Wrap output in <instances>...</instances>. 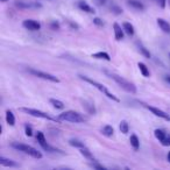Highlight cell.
Masks as SVG:
<instances>
[{"mask_svg":"<svg viewBox=\"0 0 170 170\" xmlns=\"http://www.w3.org/2000/svg\"><path fill=\"white\" fill-rule=\"evenodd\" d=\"M105 74L109 76L110 78H112L114 82L122 89V90H125L126 92H128V93H132V95H135L136 93V86H135V84L132 83V82H129V80H127L126 78H124V77H121V76L116 75V74H114V72H109V71H105Z\"/></svg>","mask_w":170,"mask_h":170,"instance_id":"6da1fadb","label":"cell"},{"mask_svg":"<svg viewBox=\"0 0 170 170\" xmlns=\"http://www.w3.org/2000/svg\"><path fill=\"white\" fill-rule=\"evenodd\" d=\"M78 77L82 79V80H84V82H86V83H89V84H91L92 86H95L97 90H99L101 93H104V95H106L107 98H110V99H112L114 101H116V103H119L120 100H119V98L118 97H115L113 93H111L109 90H107V88L105 86V85H103V84H100V83H98L97 80H93L92 78H90V77H88V76H84V75H78Z\"/></svg>","mask_w":170,"mask_h":170,"instance_id":"7a4b0ae2","label":"cell"},{"mask_svg":"<svg viewBox=\"0 0 170 170\" xmlns=\"http://www.w3.org/2000/svg\"><path fill=\"white\" fill-rule=\"evenodd\" d=\"M11 147L14 148V149H17V150L21 151V153H23V154H27V155H29V156H32L34 158H38V160L42 158V156H43L42 153L38 151V149H35L34 147L25 145V143H21V142H12Z\"/></svg>","mask_w":170,"mask_h":170,"instance_id":"3957f363","label":"cell"},{"mask_svg":"<svg viewBox=\"0 0 170 170\" xmlns=\"http://www.w3.org/2000/svg\"><path fill=\"white\" fill-rule=\"evenodd\" d=\"M57 118L61 121H68V122H74V124H80V122L86 121V118L83 114L76 111H65L63 113L58 114Z\"/></svg>","mask_w":170,"mask_h":170,"instance_id":"277c9868","label":"cell"},{"mask_svg":"<svg viewBox=\"0 0 170 170\" xmlns=\"http://www.w3.org/2000/svg\"><path fill=\"white\" fill-rule=\"evenodd\" d=\"M21 112L28 114V115H32V116H35V118H41V119H47V120H50V121H54V122H59L61 120L58 118H53L50 116L49 114H47L46 112H42L40 110L36 109H30V107H20L19 109Z\"/></svg>","mask_w":170,"mask_h":170,"instance_id":"5b68a950","label":"cell"},{"mask_svg":"<svg viewBox=\"0 0 170 170\" xmlns=\"http://www.w3.org/2000/svg\"><path fill=\"white\" fill-rule=\"evenodd\" d=\"M27 71L30 74V75L35 76L38 78L41 79H44V80H49V82H53V83H59V79L57 78L56 76L51 75V74H48V72H44V71H41L38 69H34V68H28Z\"/></svg>","mask_w":170,"mask_h":170,"instance_id":"8992f818","label":"cell"},{"mask_svg":"<svg viewBox=\"0 0 170 170\" xmlns=\"http://www.w3.org/2000/svg\"><path fill=\"white\" fill-rule=\"evenodd\" d=\"M36 141L38 142V145L42 147V149H43V150L48 151V153H59V154H64L61 149H57V148H55V147H51V146L47 142L46 136H44V134H43L42 132L36 133Z\"/></svg>","mask_w":170,"mask_h":170,"instance_id":"52a82bcc","label":"cell"},{"mask_svg":"<svg viewBox=\"0 0 170 170\" xmlns=\"http://www.w3.org/2000/svg\"><path fill=\"white\" fill-rule=\"evenodd\" d=\"M14 4L20 9H36V8L42 7L40 2H33V1H27V0H15Z\"/></svg>","mask_w":170,"mask_h":170,"instance_id":"ba28073f","label":"cell"},{"mask_svg":"<svg viewBox=\"0 0 170 170\" xmlns=\"http://www.w3.org/2000/svg\"><path fill=\"white\" fill-rule=\"evenodd\" d=\"M142 106L146 107L147 110H149L154 115H156V116H158V118H161V119H163V120L170 121V115L168 113H166L164 111H162V110H160V109H157V107H154V106H149V105H147V104H143Z\"/></svg>","mask_w":170,"mask_h":170,"instance_id":"9c48e42d","label":"cell"},{"mask_svg":"<svg viewBox=\"0 0 170 170\" xmlns=\"http://www.w3.org/2000/svg\"><path fill=\"white\" fill-rule=\"evenodd\" d=\"M22 27L26 28L27 30H30V32H36L41 29V23L36 21V20L33 19H27L22 22Z\"/></svg>","mask_w":170,"mask_h":170,"instance_id":"30bf717a","label":"cell"},{"mask_svg":"<svg viewBox=\"0 0 170 170\" xmlns=\"http://www.w3.org/2000/svg\"><path fill=\"white\" fill-rule=\"evenodd\" d=\"M154 135L155 137L162 143V146H167V140H168V134L162 131V129H155L154 131Z\"/></svg>","mask_w":170,"mask_h":170,"instance_id":"8fae6325","label":"cell"},{"mask_svg":"<svg viewBox=\"0 0 170 170\" xmlns=\"http://www.w3.org/2000/svg\"><path fill=\"white\" fill-rule=\"evenodd\" d=\"M113 29H114V38L116 41H121L122 38H124V33H125V30H124V28L119 25V23H114L113 25Z\"/></svg>","mask_w":170,"mask_h":170,"instance_id":"7c38bea8","label":"cell"},{"mask_svg":"<svg viewBox=\"0 0 170 170\" xmlns=\"http://www.w3.org/2000/svg\"><path fill=\"white\" fill-rule=\"evenodd\" d=\"M0 164H1L2 167H9V168H18V167H19V164H18L15 161H13V160H11V158H6V157H4V156L0 157Z\"/></svg>","mask_w":170,"mask_h":170,"instance_id":"4fadbf2b","label":"cell"},{"mask_svg":"<svg viewBox=\"0 0 170 170\" xmlns=\"http://www.w3.org/2000/svg\"><path fill=\"white\" fill-rule=\"evenodd\" d=\"M78 8L80 9V11H83V12H85V13H89V14H95V8H92L88 2H85V1H79L78 2Z\"/></svg>","mask_w":170,"mask_h":170,"instance_id":"5bb4252c","label":"cell"},{"mask_svg":"<svg viewBox=\"0 0 170 170\" xmlns=\"http://www.w3.org/2000/svg\"><path fill=\"white\" fill-rule=\"evenodd\" d=\"M127 5L136 11H145V5L139 0H127Z\"/></svg>","mask_w":170,"mask_h":170,"instance_id":"9a60e30c","label":"cell"},{"mask_svg":"<svg viewBox=\"0 0 170 170\" xmlns=\"http://www.w3.org/2000/svg\"><path fill=\"white\" fill-rule=\"evenodd\" d=\"M156 22H157L158 27L161 28V30H163L167 34H170V23L168 21H166V20L162 19V18H158V19L156 20Z\"/></svg>","mask_w":170,"mask_h":170,"instance_id":"2e32d148","label":"cell"},{"mask_svg":"<svg viewBox=\"0 0 170 170\" xmlns=\"http://www.w3.org/2000/svg\"><path fill=\"white\" fill-rule=\"evenodd\" d=\"M136 47H137V50L140 51V54L143 55L146 58H150L151 57V54H150V51H149V49H147L141 42L137 41V42H136Z\"/></svg>","mask_w":170,"mask_h":170,"instance_id":"e0dca14e","label":"cell"},{"mask_svg":"<svg viewBox=\"0 0 170 170\" xmlns=\"http://www.w3.org/2000/svg\"><path fill=\"white\" fill-rule=\"evenodd\" d=\"M82 104H83V107L85 109V111L89 114H95V105L88 100H82Z\"/></svg>","mask_w":170,"mask_h":170,"instance_id":"ac0fdd59","label":"cell"},{"mask_svg":"<svg viewBox=\"0 0 170 170\" xmlns=\"http://www.w3.org/2000/svg\"><path fill=\"white\" fill-rule=\"evenodd\" d=\"M122 28H124L125 33H126L127 35H129V36H133L134 33H135L134 26H133L131 22H124V23H122Z\"/></svg>","mask_w":170,"mask_h":170,"instance_id":"d6986e66","label":"cell"},{"mask_svg":"<svg viewBox=\"0 0 170 170\" xmlns=\"http://www.w3.org/2000/svg\"><path fill=\"white\" fill-rule=\"evenodd\" d=\"M129 142H131V146L133 147L134 150H139V148H140V140H139V137H137L135 134H132V135H131Z\"/></svg>","mask_w":170,"mask_h":170,"instance_id":"ffe728a7","label":"cell"},{"mask_svg":"<svg viewBox=\"0 0 170 170\" xmlns=\"http://www.w3.org/2000/svg\"><path fill=\"white\" fill-rule=\"evenodd\" d=\"M137 67H139V70H140V72L142 74L143 77H149V76H150V71H149V69L147 68V65H146L145 63L139 62V63H137Z\"/></svg>","mask_w":170,"mask_h":170,"instance_id":"44dd1931","label":"cell"},{"mask_svg":"<svg viewBox=\"0 0 170 170\" xmlns=\"http://www.w3.org/2000/svg\"><path fill=\"white\" fill-rule=\"evenodd\" d=\"M6 122L9 126H14L15 125V116H14V113L11 110L6 111Z\"/></svg>","mask_w":170,"mask_h":170,"instance_id":"7402d4cb","label":"cell"},{"mask_svg":"<svg viewBox=\"0 0 170 170\" xmlns=\"http://www.w3.org/2000/svg\"><path fill=\"white\" fill-rule=\"evenodd\" d=\"M92 57H93V58H98V59H105V61H107V62L111 61V57H110V55H109L106 51H98V53H95V54H92Z\"/></svg>","mask_w":170,"mask_h":170,"instance_id":"603a6c76","label":"cell"},{"mask_svg":"<svg viewBox=\"0 0 170 170\" xmlns=\"http://www.w3.org/2000/svg\"><path fill=\"white\" fill-rule=\"evenodd\" d=\"M79 153H80L85 158H88V160H90V161H93V160H95V157H93L92 153L90 151L89 148H86V146H85V147H83V148H80V149H79Z\"/></svg>","mask_w":170,"mask_h":170,"instance_id":"cb8c5ba5","label":"cell"},{"mask_svg":"<svg viewBox=\"0 0 170 170\" xmlns=\"http://www.w3.org/2000/svg\"><path fill=\"white\" fill-rule=\"evenodd\" d=\"M113 133H114V128L111 125H105V126L101 128V134L105 135V136H107V137L112 136Z\"/></svg>","mask_w":170,"mask_h":170,"instance_id":"d4e9b609","label":"cell"},{"mask_svg":"<svg viewBox=\"0 0 170 170\" xmlns=\"http://www.w3.org/2000/svg\"><path fill=\"white\" fill-rule=\"evenodd\" d=\"M69 145H70L71 147L78 148V149H80V148L85 147L84 142H82V141H80V140H78V139H70V140H69Z\"/></svg>","mask_w":170,"mask_h":170,"instance_id":"484cf974","label":"cell"},{"mask_svg":"<svg viewBox=\"0 0 170 170\" xmlns=\"http://www.w3.org/2000/svg\"><path fill=\"white\" fill-rule=\"evenodd\" d=\"M49 101H50V104H51L55 109H57V110H63V109H64V104H63V101H61V100H58V99H54V98H51Z\"/></svg>","mask_w":170,"mask_h":170,"instance_id":"4316f807","label":"cell"},{"mask_svg":"<svg viewBox=\"0 0 170 170\" xmlns=\"http://www.w3.org/2000/svg\"><path fill=\"white\" fill-rule=\"evenodd\" d=\"M119 128H120L121 133H124V134H127V133L129 132V125H128V122H127L126 120H122V121L120 122Z\"/></svg>","mask_w":170,"mask_h":170,"instance_id":"83f0119b","label":"cell"},{"mask_svg":"<svg viewBox=\"0 0 170 170\" xmlns=\"http://www.w3.org/2000/svg\"><path fill=\"white\" fill-rule=\"evenodd\" d=\"M110 9L112 11V13H114L115 15H120V14H122V8H121L120 6H118L116 4H112V5L110 6Z\"/></svg>","mask_w":170,"mask_h":170,"instance_id":"f1b7e54d","label":"cell"},{"mask_svg":"<svg viewBox=\"0 0 170 170\" xmlns=\"http://www.w3.org/2000/svg\"><path fill=\"white\" fill-rule=\"evenodd\" d=\"M25 134H26L27 136H32V135H33V128H32V126L28 125V124L25 125Z\"/></svg>","mask_w":170,"mask_h":170,"instance_id":"f546056e","label":"cell"},{"mask_svg":"<svg viewBox=\"0 0 170 170\" xmlns=\"http://www.w3.org/2000/svg\"><path fill=\"white\" fill-rule=\"evenodd\" d=\"M90 166H91L92 168H95V169H100V170H105V169H106V168H105L104 166L99 164V163H98V162H97L95 160H93V161H92V163H91Z\"/></svg>","mask_w":170,"mask_h":170,"instance_id":"4dcf8cb0","label":"cell"},{"mask_svg":"<svg viewBox=\"0 0 170 170\" xmlns=\"http://www.w3.org/2000/svg\"><path fill=\"white\" fill-rule=\"evenodd\" d=\"M93 23H95V26H98V27H104V26H105V22L100 19V18H95V19H93Z\"/></svg>","mask_w":170,"mask_h":170,"instance_id":"1f68e13d","label":"cell"},{"mask_svg":"<svg viewBox=\"0 0 170 170\" xmlns=\"http://www.w3.org/2000/svg\"><path fill=\"white\" fill-rule=\"evenodd\" d=\"M153 1H155L161 8H166V6H167V2H168V0H153Z\"/></svg>","mask_w":170,"mask_h":170,"instance_id":"d6a6232c","label":"cell"},{"mask_svg":"<svg viewBox=\"0 0 170 170\" xmlns=\"http://www.w3.org/2000/svg\"><path fill=\"white\" fill-rule=\"evenodd\" d=\"M50 28L54 29V30H58V29H59V23H58L57 21H53V22L50 23Z\"/></svg>","mask_w":170,"mask_h":170,"instance_id":"836d02e7","label":"cell"},{"mask_svg":"<svg viewBox=\"0 0 170 170\" xmlns=\"http://www.w3.org/2000/svg\"><path fill=\"white\" fill-rule=\"evenodd\" d=\"M93 1H95V4L97 6H105L109 0H93Z\"/></svg>","mask_w":170,"mask_h":170,"instance_id":"e575fe53","label":"cell"},{"mask_svg":"<svg viewBox=\"0 0 170 170\" xmlns=\"http://www.w3.org/2000/svg\"><path fill=\"white\" fill-rule=\"evenodd\" d=\"M68 23L70 25V27H71L72 29H79V26H78L76 22H72V21H68Z\"/></svg>","mask_w":170,"mask_h":170,"instance_id":"d590c367","label":"cell"},{"mask_svg":"<svg viewBox=\"0 0 170 170\" xmlns=\"http://www.w3.org/2000/svg\"><path fill=\"white\" fill-rule=\"evenodd\" d=\"M164 79H166V82H167V83H169V84H170V75L164 76Z\"/></svg>","mask_w":170,"mask_h":170,"instance_id":"8d00e7d4","label":"cell"},{"mask_svg":"<svg viewBox=\"0 0 170 170\" xmlns=\"http://www.w3.org/2000/svg\"><path fill=\"white\" fill-rule=\"evenodd\" d=\"M167 160H168V162L170 163V151L168 153V155H167Z\"/></svg>","mask_w":170,"mask_h":170,"instance_id":"74e56055","label":"cell"},{"mask_svg":"<svg viewBox=\"0 0 170 170\" xmlns=\"http://www.w3.org/2000/svg\"><path fill=\"white\" fill-rule=\"evenodd\" d=\"M1 2H6V1H8V0H0Z\"/></svg>","mask_w":170,"mask_h":170,"instance_id":"f35d334b","label":"cell"},{"mask_svg":"<svg viewBox=\"0 0 170 170\" xmlns=\"http://www.w3.org/2000/svg\"><path fill=\"white\" fill-rule=\"evenodd\" d=\"M168 5L170 6V0H168Z\"/></svg>","mask_w":170,"mask_h":170,"instance_id":"ab89813d","label":"cell"},{"mask_svg":"<svg viewBox=\"0 0 170 170\" xmlns=\"http://www.w3.org/2000/svg\"><path fill=\"white\" fill-rule=\"evenodd\" d=\"M169 57H170V54H169Z\"/></svg>","mask_w":170,"mask_h":170,"instance_id":"60d3db41","label":"cell"}]
</instances>
